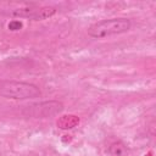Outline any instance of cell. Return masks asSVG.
<instances>
[{
	"mask_svg": "<svg viewBox=\"0 0 156 156\" xmlns=\"http://www.w3.org/2000/svg\"><path fill=\"white\" fill-rule=\"evenodd\" d=\"M41 95L40 89L27 82L0 79V96L12 100H27L39 98Z\"/></svg>",
	"mask_w": 156,
	"mask_h": 156,
	"instance_id": "6da1fadb",
	"label": "cell"
},
{
	"mask_svg": "<svg viewBox=\"0 0 156 156\" xmlns=\"http://www.w3.org/2000/svg\"><path fill=\"white\" fill-rule=\"evenodd\" d=\"M130 26H132L130 21L124 17L107 18V20H101L99 22L93 23L88 28V34L91 38L102 39V38H107L111 35L126 33L130 29Z\"/></svg>",
	"mask_w": 156,
	"mask_h": 156,
	"instance_id": "7a4b0ae2",
	"label": "cell"
},
{
	"mask_svg": "<svg viewBox=\"0 0 156 156\" xmlns=\"http://www.w3.org/2000/svg\"><path fill=\"white\" fill-rule=\"evenodd\" d=\"M63 111V104L56 100L40 101L35 104H29L23 107L22 113L32 118H48L56 116Z\"/></svg>",
	"mask_w": 156,
	"mask_h": 156,
	"instance_id": "3957f363",
	"label": "cell"
},
{
	"mask_svg": "<svg viewBox=\"0 0 156 156\" xmlns=\"http://www.w3.org/2000/svg\"><path fill=\"white\" fill-rule=\"evenodd\" d=\"M79 123V117L76 115H63L61 117H58L56 124L58 128L61 129H71L74 128L76 126H78Z\"/></svg>",
	"mask_w": 156,
	"mask_h": 156,
	"instance_id": "277c9868",
	"label": "cell"
},
{
	"mask_svg": "<svg viewBox=\"0 0 156 156\" xmlns=\"http://www.w3.org/2000/svg\"><path fill=\"white\" fill-rule=\"evenodd\" d=\"M56 13V9L51 6H44V7H35V11L32 16V20L34 21H43L46 20Z\"/></svg>",
	"mask_w": 156,
	"mask_h": 156,
	"instance_id": "5b68a950",
	"label": "cell"
},
{
	"mask_svg": "<svg viewBox=\"0 0 156 156\" xmlns=\"http://www.w3.org/2000/svg\"><path fill=\"white\" fill-rule=\"evenodd\" d=\"M110 152H111L112 156H122L123 152H124V147H123L121 144L115 143V144L111 145V147H110Z\"/></svg>",
	"mask_w": 156,
	"mask_h": 156,
	"instance_id": "8992f818",
	"label": "cell"
},
{
	"mask_svg": "<svg viewBox=\"0 0 156 156\" xmlns=\"http://www.w3.org/2000/svg\"><path fill=\"white\" fill-rule=\"evenodd\" d=\"M7 27H9L10 30H18V29L22 28V22L21 21H17V20H13V21H11L9 23Z\"/></svg>",
	"mask_w": 156,
	"mask_h": 156,
	"instance_id": "52a82bcc",
	"label": "cell"
}]
</instances>
